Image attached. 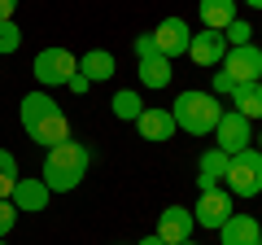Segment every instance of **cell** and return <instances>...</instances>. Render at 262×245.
<instances>
[{
    "instance_id": "6da1fadb",
    "label": "cell",
    "mask_w": 262,
    "mask_h": 245,
    "mask_svg": "<svg viewBox=\"0 0 262 245\" xmlns=\"http://www.w3.org/2000/svg\"><path fill=\"white\" fill-rule=\"evenodd\" d=\"M18 118H22V132H27L39 149H53V145L70 140V122H66L61 105H57L44 88H35V92H27L18 101Z\"/></svg>"
},
{
    "instance_id": "7a4b0ae2",
    "label": "cell",
    "mask_w": 262,
    "mask_h": 245,
    "mask_svg": "<svg viewBox=\"0 0 262 245\" xmlns=\"http://www.w3.org/2000/svg\"><path fill=\"white\" fill-rule=\"evenodd\" d=\"M88 167H92V149L79 140H61L53 145V149H44V171H39V179H44L48 193H75L79 184H83Z\"/></svg>"
},
{
    "instance_id": "3957f363",
    "label": "cell",
    "mask_w": 262,
    "mask_h": 245,
    "mask_svg": "<svg viewBox=\"0 0 262 245\" xmlns=\"http://www.w3.org/2000/svg\"><path fill=\"white\" fill-rule=\"evenodd\" d=\"M170 118H175V127H184L188 136H214L219 118H223V105H219L214 92L188 88V92H179L175 101H170Z\"/></svg>"
},
{
    "instance_id": "277c9868",
    "label": "cell",
    "mask_w": 262,
    "mask_h": 245,
    "mask_svg": "<svg viewBox=\"0 0 262 245\" xmlns=\"http://www.w3.org/2000/svg\"><path fill=\"white\" fill-rule=\"evenodd\" d=\"M223 184H227L232 197H258V193H262V153L253 149V145L241 149V153H232Z\"/></svg>"
},
{
    "instance_id": "5b68a950",
    "label": "cell",
    "mask_w": 262,
    "mask_h": 245,
    "mask_svg": "<svg viewBox=\"0 0 262 245\" xmlns=\"http://www.w3.org/2000/svg\"><path fill=\"white\" fill-rule=\"evenodd\" d=\"M79 70V62H75V53L70 48H39L35 53V62H31V75L39 79V88H66V79Z\"/></svg>"
},
{
    "instance_id": "8992f818",
    "label": "cell",
    "mask_w": 262,
    "mask_h": 245,
    "mask_svg": "<svg viewBox=\"0 0 262 245\" xmlns=\"http://www.w3.org/2000/svg\"><path fill=\"white\" fill-rule=\"evenodd\" d=\"M236 84H262V48L258 44H241V48H227L223 66Z\"/></svg>"
},
{
    "instance_id": "52a82bcc",
    "label": "cell",
    "mask_w": 262,
    "mask_h": 245,
    "mask_svg": "<svg viewBox=\"0 0 262 245\" xmlns=\"http://www.w3.org/2000/svg\"><path fill=\"white\" fill-rule=\"evenodd\" d=\"M214 136H219V149L232 158V153H241V149H249V145H253V122L245 118V114H236V110H223Z\"/></svg>"
},
{
    "instance_id": "ba28073f",
    "label": "cell",
    "mask_w": 262,
    "mask_h": 245,
    "mask_svg": "<svg viewBox=\"0 0 262 245\" xmlns=\"http://www.w3.org/2000/svg\"><path fill=\"white\" fill-rule=\"evenodd\" d=\"M232 193L227 189H214V193H201L192 206V223L196 228H210V232H219V228L227 223V215H232Z\"/></svg>"
},
{
    "instance_id": "9c48e42d",
    "label": "cell",
    "mask_w": 262,
    "mask_h": 245,
    "mask_svg": "<svg viewBox=\"0 0 262 245\" xmlns=\"http://www.w3.org/2000/svg\"><path fill=\"white\" fill-rule=\"evenodd\" d=\"M149 35H153V44H158V53L166 57V62L170 57H184L188 44H192V27H188L184 18H162Z\"/></svg>"
},
{
    "instance_id": "30bf717a",
    "label": "cell",
    "mask_w": 262,
    "mask_h": 245,
    "mask_svg": "<svg viewBox=\"0 0 262 245\" xmlns=\"http://www.w3.org/2000/svg\"><path fill=\"white\" fill-rule=\"evenodd\" d=\"M188 57H192L196 66H206V70H219L223 66V57H227V39L223 31H192V44H188Z\"/></svg>"
},
{
    "instance_id": "8fae6325",
    "label": "cell",
    "mask_w": 262,
    "mask_h": 245,
    "mask_svg": "<svg viewBox=\"0 0 262 245\" xmlns=\"http://www.w3.org/2000/svg\"><path fill=\"white\" fill-rule=\"evenodd\" d=\"M192 210H188V206H166V210H162V215H158V232H153V236H162V241H166V245H184V241H192Z\"/></svg>"
},
{
    "instance_id": "7c38bea8",
    "label": "cell",
    "mask_w": 262,
    "mask_h": 245,
    "mask_svg": "<svg viewBox=\"0 0 262 245\" xmlns=\"http://www.w3.org/2000/svg\"><path fill=\"white\" fill-rule=\"evenodd\" d=\"M258 236H262V223L253 215H241V210H232L227 223L219 228V245H258Z\"/></svg>"
},
{
    "instance_id": "4fadbf2b",
    "label": "cell",
    "mask_w": 262,
    "mask_h": 245,
    "mask_svg": "<svg viewBox=\"0 0 262 245\" xmlns=\"http://www.w3.org/2000/svg\"><path fill=\"white\" fill-rule=\"evenodd\" d=\"M48 197H53V193L44 189V179H39V175H18V184H13V193H9V201L18 210H44Z\"/></svg>"
},
{
    "instance_id": "5bb4252c",
    "label": "cell",
    "mask_w": 262,
    "mask_h": 245,
    "mask_svg": "<svg viewBox=\"0 0 262 245\" xmlns=\"http://www.w3.org/2000/svg\"><path fill=\"white\" fill-rule=\"evenodd\" d=\"M136 132L144 136V140H170V136L179 132L175 118H170V110H158V105H144V114L136 118Z\"/></svg>"
},
{
    "instance_id": "9a60e30c",
    "label": "cell",
    "mask_w": 262,
    "mask_h": 245,
    "mask_svg": "<svg viewBox=\"0 0 262 245\" xmlns=\"http://www.w3.org/2000/svg\"><path fill=\"white\" fill-rule=\"evenodd\" d=\"M227 162H232V158H227L223 149H206V153H201V162H196V189H201V193H214L219 179L227 175Z\"/></svg>"
},
{
    "instance_id": "2e32d148",
    "label": "cell",
    "mask_w": 262,
    "mask_h": 245,
    "mask_svg": "<svg viewBox=\"0 0 262 245\" xmlns=\"http://www.w3.org/2000/svg\"><path fill=\"white\" fill-rule=\"evenodd\" d=\"M136 75H140V84L149 88V92H158V88H170V62L162 53H153V57H136Z\"/></svg>"
},
{
    "instance_id": "e0dca14e",
    "label": "cell",
    "mask_w": 262,
    "mask_h": 245,
    "mask_svg": "<svg viewBox=\"0 0 262 245\" xmlns=\"http://www.w3.org/2000/svg\"><path fill=\"white\" fill-rule=\"evenodd\" d=\"M79 75H88V84L114 79V53L110 48H88V53L79 57Z\"/></svg>"
},
{
    "instance_id": "ac0fdd59",
    "label": "cell",
    "mask_w": 262,
    "mask_h": 245,
    "mask_svg": "<svg viewBox=\"0 0 262 245\" xmlns=\"http://www.w3.org/2000/svg\"><path fill=\"white\" fill-rule=\"evenodd\" d=\"M196 13H201L206 31H227L236 18H241V13H236V0H201Z\"/></svg>"
},
{
    "instance_id": "d6986e66",
    "label": "cell",
    "mask_w": 262,
    "mask_h": 245,
    "mask_svg": "<svg viewBox=\"0 0 262 245\" xmlns=\"http://www.w3.org/2000/svg\"><path fill=\"white\" fill-rule=\"evenodd\" d=\"M232 110L236 114H245V118H262V84H241L232 92Z\"/></svg>"
},
{
    "instance_id": "ffe728a7",
    "label": "cell",
    "mask_w": 262,
    "mask_h": 245,
    "mask_svg": "<svg viewBox=\"0 0 262 245\" xmlns=\"http://www.w3.org/2000/svg\"><path fill=\"white\" fill-rule=\"evenodd\" d=\"M110 110H114V118L136 122V118L144 114V101H140V92H136V88H122V92H114V96H110Z\"/></svg>"
},
{
    "instance_id": "44dd1931",
    "label": "cell",
    "mask_w": 262,
    "mask_h": 245,
    "mask_svg": "<svg viewBox=\"0 0 262 245\" xmlns=\"http://www.w3.org/2000/svg\"><path fill=\"white\" fill-rule=\"evenodd\" d=\"M13 184H18V158L9 149H0V201H9Z\"/></svg>"
},
{
    "instance_id": "7402d4cb",
    "label": "cell",
    "mask_w": 262,
    "mask_h": 245,
    "mask_svg": "<svg viewBox=\"0 0 262 245\" xmlns=\"http://www.w3.org/2000/svg\"><path fill=\"white\" fill-rule=\"evenodd\" d=\"M223 39H227V48H241V44H253V27L245 18H236L232 27L223 31Z\"/></svg>"
},
{
    "instance_id": "603a6c76",
    "label": "cell",
    "mask_w": 262,
    "mask_h": 245,
    "mask_svg": "<svg viewBox=\"0 0 262 245\" xmlns=\"http://www.w3.org/2000/svg\"><path fill=\"white\" fill-rule=\"evenodd\" d=\"M22 48V31H18V22H0V53H18Z\"/></svg>"
},
{
    "instance_id": "cb8c5ba5",
    "label": "cell",
    "mask_w": 262,
    "mask_h": 245,
    "mask_svg": "<svg viewBox=\"0 0 262 245\" xmlns=\"http://www.w3.org/2000/svg\"><path fill=\"white\" fill-rule=\"evenodd\" d=\"M18 215H22V210L13 206V201H0V241H5V236L13 232V223H18Z\"/></svg>"
},
{
    "instance_id": "d4e9b609",
    "label": "cell",
    "mask_w": 262,
    "mask_h": 245,
    "mask_svg": "<svg viewBox=\"0 0 262 245\" xmlns=\"http://www.w3.org/2000/svg\"><path fill=\"white\" fill-rule=\"evenodd\" d=\"M210 75H214V96H232L236 88H241L232 75H227V70H210Z\"/></svg>"
},
{
    "instance_id": "484cf974",
    "label": "cell",
    "mask_w": 262,
    "mask_h": 245,
    "mask_svg": "<svg viewBox=\"0 0 262 245\" xmlns=\"http://www.w3.org/2000/svg\"><path fill=\"white\" fill-rule=\"evenodd\" d=\"M66 88H70V92H75V96H83V92H88V88H92V84H88V75H79V70H75V75L66 79Z\"/></svg>"
},
{
    "instance_id": "4316f807",
    "label": "cell",
    "mask_w": 262,
    "mask_h": 245,
    "mask_svg": "<svg viewBox=\"0 0 262 245\" xmlns=\"http://www.w3.org/2000/svg\"><path fill=\"white\" fill-rule=\"evenodd\" d=\"M153 53H158L153 35H136V57H153Z\"/></svg>"
},
{
    "instance_id": "83f0119b",
    "label": "cell",
    "mask_w": 262,
    "mask_h": 245,
    "mask_svg": "<svg viewBox=\"0 0 262 245\" xmlns=\"http://www.w3.org/2000/svg\"><path fill=\"white\" fill-rule=\"evenodd\" d=\"M13 9H18V0H0V22H9Z\"/></svg>"
},
{
    "instance_id": "f1b7e54d",
    "label": "cell",
    "mask_w": 262,
    "mask_h": 245,
    "mask_svg": "<svg viewBox=\"0 0 262 245\" xmlns=\"http://www.w3.org/2000/svg\"><path fill=\"white\" fill-rule=\"evenodd\" d=\"M236 5H245V9H253V13H262V0H236Z\"/></svg>"
},
{
    "instance_id": "f546056e",
    "label": "cell",
    "mask_w": 262,
    "mask_h": 245,
    "mask_svg": "<svg viewBox=\"0 0 262 245\" xmlns=\"http://www.w3.org/2000/svg\"><path fill=\"white\" fill-rule=\"evenodd\" d=\"M140 245H166V241H162V236H144Z\"/></svg>"
},
{
    "instance_id": "4dcf8cb0",
    "label": "cell",
    "mask_w": 262,
    "mask_h": 245,
    "mask_svg": "<svg viewBox=\"0 0 262 245\" xmlns=\"http://www.w3.org/2000/svg\"><path fill=\"white\" fill-rule=\"evenodd\" d=\"M253 140H258V145H253V149H258V153H262V127H258V136H253Z\"/></svg>"
},
{
    "instance_id": "1f68e13d",
    "label": "cell",
    "mask_w": 262,
    "mask_h": 245,
    "mask_svg": "<svg viewBox=\"0 0 262 245\" xmlns=\"http://www.w3.org/2000/svg\"><path fill=\"white\" fill-rule=\"evenodd\" d=\"M184 245H196V241H184Z\"/></svg>"
},
{
    "instance_id": "d6a6232c",
    "label": "cell",
    "mask_w": 262,
    "mask_h": 245,
    "mask_svg": "<svg viewBox=\"0 0 262 245\" xmlns=\"http://www.w3.org/2000/svg\"><path fill=\"white\" fill-rule=\"evenodd\" d=\"M0 245H9V241H0Z\"/></svg>"
},
{
    "instance_id": "836d02e7",
    "label": "cell",
    "mask_w": 262,
    "mask_h": 245,
    "mask_svg": "<svg viewBox=\"0 0 262 245\" xmlns=\"http://www.w3.org/2000/svg\"><path fill=\"white\" fill-rule=\"evenodd\" d=\"M258 245H262V236H258Z\"/></svg>"
},
{
    "instance_id": "e575fe53",
    "label": "cell",
    "mask_w": 262,
    "mask_h": 245,
    "mask_svg": "<svg viewBox=\"0 0 262 245\" xmlns=\"http://www.w3.org/2000/svg\"><path fill=\"white\" fill-rule=\"evenodd\" d=\"M258 223H262V219H258Z\"/></svg>"
}]
</instances>
